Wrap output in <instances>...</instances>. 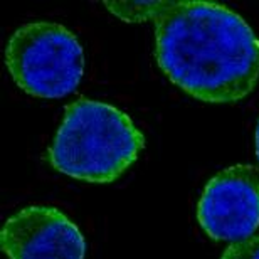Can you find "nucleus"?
Here are the masks:
<instances>
[{
  "mask_svg": "<svg viewBox=\"0 0 259 259\" xmlns=\"http://www.w3.org/2000/svg\"><path fill=\"white\" fill-rule=\"evenodd\" d=\"M155 58L165 76L204 103H237L259 79V39L241 15L204 0L163 2Z\"/></svg>",
  "mask_w": 259,
  "mask_h": 259,
  "instance_id": "1",
  "label": "nucleus"
},
{
  "mask_svg": "<svg viewBox=\"0 0 259 259\" xmlns=\"http://www.w3.org/2000/svg\"><path fill=\"white\" fill-rule=\"evenodd\" d=\"M143 147V133L125 111L81 98L66 106L46 157L71 179L111 184L137 162Z\"/></svg>",
  "mask_w": 259,
  "mask_h": 259,
  "instance_id": "2",
  "label": "nucleus"
},
{
  "mask_svg": "<svg viewBox=\"0 0 259 259\" xmlns=\"http://www.w3.org/2000/svg\"><path fill=\"white\" fill-rule=\"evenodd\" d=\"M5 66L30 96L56 100L71 95L84 74V53L69 29L58 22H27L10 35Z\"/></svg>",
  "mask_w": 259,
  "mask_h": 259,
  "instance_id": "3",
  "label": "nucleus"
},
{
  "mask_svg": "<svg viewBox=\"0 0 259 259\" xmlns=\"http://www.w3.org/2000/svg\"><path fill=\"white\" fill-rule=\"evenodd\" d=\"M200 227L214 241H242L259 227V168L237 163L221 170L197 204Z\"/></svg>",
  "mask_w": 259,
  "mask_h": 259,
  "instance_id": "4",
  "label": "nucleus"
},
{
  "mask_svg": "<svg viewBox=\"0 0 259 259\" xmlns=\"http://www.w3.org/2000/svg\"><path fill=\"white\" fill-rule=\"evenodd\" d=\"M0 247L9 259H84L86 241L63 210L29 205L0 229Z\"/></svg>",
  "mask_w": 259,
  "mask_h": 259,
  "instance_id": "5",
  "label": "nucleus"
},
{
  "mask_svg": "<svg viewBox=\"0 0 259 259\" xmlns=\"http://www.w3.org/2000/svg\"><path fill=\"white\" fill-rule=\"evenodd\" d=\"M110 12L126 22H145L158 15L163 2H105Z\"/></svg>",
  "mask_w": 259,
  "mask_h": 259,
  "instance_id": "6",
  "label": "nucleus"
},
{
  "mask_svg": "<svg viewBox=\"0 0 259 259\" xmlns=\"http://www.w3.org/2000/svg\"><path fill=\"white\" fill-rule=\"evenodd\" d=\"M221 259H259V236L232 242Z\"/></svg>",
  "mask_w": 259,
  "mask_h": 259,
  "instance_id": "7",
  "label": "nucleus"
},
{
  "mask_svg": "<svg viewBox=\"0 0 259 259\" xmlns=\"http://www.w3.org/2000/svg\"><path fill=\"white\" fill-rule=\"evenodd\" d=\"M256 157H257V162H259V121L256 125Z\"/></svg>",
  "mask_w": 259,
  "mask_h": 259,
  "instance_id": "8",
  "label": "nucleus"
}]
</instances>
